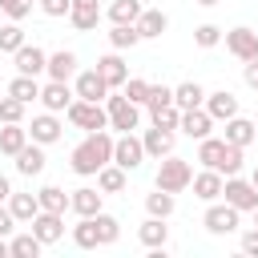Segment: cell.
<instances>
[{"label": "cell", "instance_id": "obj_40", "mask_svg": "<svg viewBox=\"0 0 258 258\" xmlns=\"http://www.w3.org/2000/svg\"><path fill=\"white\" fill-rule=\"evenodd\" d=\"M20 44H24V28H20V20L4 24V28H0V52H16Z\"/></svg>", "mask_w": 258, "mask_h": 258}, {"label": "cell", "instance_id": "obj_44", "mask_svg": "<svg viewBox=\"0 0 258 258\" xmlns=\"http://www.w3.org/2000/svg\"><path fill=\"white\" fill-rule=\"evenodd\" d=\"M149 117H153V125L173 129V133H177V125H181V109H177V105H165V109H157V113H149Z\"/></svg>", "mask_w": 258, "mask_h": 258}, {"label": "cell", "instance_id": "obj_10", "mask_svg": "<svg viewBox=\"0 0 258 258\" xmlns=\"http://www.w3.org/2000/svg\"><path fill=\"white\" fill-rule=\"evenodd\" d=\"M12 60H16V73H24V77H40L48 69V52L36 48V44H28V40L12 52Z\"/></svg>", "mask_w": 258, "mask_h": 258}, {"label": "cell", "instance_id": "obj_4", "mask_svg": "<svg viewBox=\"0 0 258 258\" xmlns=\"http://www.w3.org/2000/svg\"><path fill=\"white\" fill-rule=\"evenodd\" d=\"M64 117L77 125V129H85V133H97V129H109V109L101 105V101H73L69 109H64Z\"/></svg>", "mask_w": 258, "mask_h": 258}, {"label": "cell", "instance_id": "obj_19", "mask_svg": "<svg viewBox=\"0 0 258 258\" xmlns=\"http://www.w3.org/2000/svg\"><path fill=\"white\" fill-rule=\"evenodd\" d=\"M101 189L97 185H81V189H73L69 194V210L73 214H81V218H93V214H101Z\"/></svg>", "mask_w": 258, "mask_h": 258}, {"label": "cell", "instance_id": "obj_53", "mask_svg": "<svg viewBox=\"0 0 258 258\" xmlns=\"http://www.w3.org/2000/svg\"><path fill=\"white\" fill-rule=\"evenodd\" d=\"M73 8H97V0H73Z\"/></svg>", "mask_w": 258, "mask_h": 258}, {"label": "cell", "instance_id": "obj_49", "mask_svg": "<svg viewBox=\"0 0 258 258\" xmlns=\"http://www.w3.org/2000/svg\"><path fill=\"white\" fill-rule=\"evenodd\" d=\"M28 12H32V0H20V4H16L12 12H8V20H24Z\"/></svg>", "mask_w": 258, "mask_h": 258}, {"label": "cell", "instance_id": "obj_31", "mask_svg": "<svg viewBox=\"0 0 258 258\" xmlns=\"http://www.w3.org/2000/svg\"><path fill=\"white\" fill-rule=\"evenodd\" d=\"M141 12H145V4H141V0H113L105 16H109L113 24H137V16H141Z\"/></svg>", "mask_w": 258, "mask_h": 258}, {"label": "cell", "instance_id": "obj_12", "mask_svg": "<svg viewBox=\"0 0 258 258\" xmlns=\"http://www.w3.org/2000/svg\"><path fill=\"white\" fill-rule=\"evenodd\" d=\"M73 101H77V93L69 89V81H48V85H40V105H44L48 113H64Z\"/></svg>", "mask_w": 258, "mask_h": 258}, {"label": "cell", "instance_id": "obj_23", "mask_svg": "<svg viewBox=\"0 0 258 258\" xmlns=\"http://www.w3.org/2000/svg\"><path fill=\"white\" fill-rule=\"evenodd\" d=\"M137 238H141V246H149V250H165V242H169V226H165V218H145L141 222V230H137Z\"/></svg>", "mask_w": 258, "mask_h": 258}, {"label": "cell", "instance_id": "obj_3", "mask_svg": "<svg viewBox=\"0 0 258 258\" xmlns=\"http://www.w3.org/2000/svg\"><path fill=\"white\" fill-rule=\"evenodd\" d=\"M194 185V169H189V161L185 157H161V165H157V189H165V194H181V189H189Z\"/></svg>", "mask_w": 258, "mask_h": 258}, {"label": "cell", "instance_id": "obj_27", "mask_svg": "<svg viewBox=\"0 0 258 258\" xmlns=\"http://www.w3.org/2000/svg\"><path fill=\"white\" fill-rule=\"evenodd\" d=\"M8 210H12V218H16V222H24V226H28V222L40 214V198H36V194H12V198H8Z\"/></svg>", "mask_w": 258, "mask_h": 258}, {"label": "cell", "instance_id": "obj_48", "mask_svg": "<svg viewBox=\"0 0 258 258\" xmlns=\"http://www.w3.org/2000/svg\"><path fill=\"white\" fill-rule=\"evenodd\" d=\"M242 77H246V85H250V89H258V56H254V60H246V73H242Z\"/></svg>", "mask_w": 258, "mask_h": 258}, {"label": "cell", "instance_id": "obj_36", "mask_svg": "<svg viewBox=\"0 0 258 258\" xmlns=\"http://www.w3.org/2000/svg\"><path fill=\"white\" fill-rule=\"evenodd\" d=\"M109 44H113L117 52H125V48H133V44H141V32H137V24H113V32H109Z\"/></svg>", "mask_w": 258, "mask_h": 258}, {"label": "cell", "instance_id": "obj_57", "mask_svg": "<svg viewBox=\"0 0 258 258\" xmlns=\"http://www.w3.org/2000/svg\"><path fill=\"white\" fill-rule=\"evenodd\" d=\"M254 129H258V121H254Z\"/></svg>", "mask_w": 258, "mask_h": 258}, {"label": "cell", "instance_id": "obj_43", "mask_svg": "<svg viewBox=\"0 0 258 258\" xmlns=\"http://www.w3.org/2000/svg\"><path fill=\"white\" fill-rule=\"evenodd\" d=\"M0 121H4V125L24 121V101H16L12 93H8V97H0Z\"/></svg>", "mask_w": 258, "mask_h": 258}, {"label": "cell", "instance_id": "obj_11", "mask_svg": "<svg viewBox=\"0 0 258 258\" xmlns=\"http://www.w3.org/2000/svg\"><path fill=\"white\" fill-rule=\"evenodd\" d=\"M28 226H32V234H36V238H40L44 246H52V242H60V238H64V214L40 210V214H36V218H32Z\"/></svg>", "mask_w": 258, "mask_h": 258}, {"label": "cell", "instance_id": "obj_52", "mask_svg": "<svg viewBox=\"0 0 258 258\" xmlns=\"http://www.w3.org/2000/svg\"><path fill=\"white\" fill-rule=\"evenodd\" d=\"M0 258H12V250H8V238H0Z\"/></svg>", "mask_w": 258, "mask_h": 258}, {"label": "cell", "instance_id": "obj_9", "mask_svg": "<svg viewBox=\"0 0 258 258\" xmlns=\"http://www.w3.org/2000/svg\"><path fill=\"white\" fill-rule=\"evenodd\" d=\"M222 40H226V48H230V56H238L242 64L258 56V32H254V28H246V24H238V28H230V32L222 36Z\"/></svg>", "mask_w": 258, "mask_h": 258}, {"label": "cell", "instance_id": "obj_45", "mask_svg": "<svg viewBox=\"0 0 258 258\" xmlns=\"http://www.w3.org/2000/svg\"><path fill=\"white\" fill-rule=\"evenodd\" d=\"M69 8H73V0H40L44 16H69Z\"/></svg>", "mask_w": 258, "mask_h": 258}, {"label": "cell", "instance_id": "obj_8", "mask_svg": "<svg viewBox=\"0 0 258 258\" xmlns=\"http://www.w3.org/2000/svg\"><path fill=\"white\" fill-rule=\"evenodd\" d=\"M113 161L121 165V169H141V161H145V145H141V137L137 133H121L117 141H113Z\"/></svg>", "mask_w": 258, "mask_h": 258}, {"label": "cell", "instance_id": "obj_15", "mask_svg": "<svg viewBox=\"0 0 258 258\" xmlns=\"http://www.w3.org/2000/svg\"><path fill=\"white\" fill-rule=\"evenodd\" d=\"M141 145H145V157L161 161V157H169V153H173V129L153 125V129H145V133H141Z\"/></svg>", "mask_w": 258, "mask_h": 258}, {"label": "cell", "instance_id": "obj_25", "mask_svg": "<svg viewBox=\"0 0 258 258\" xmlns=\"http://www.w3.org/2000/svg\"><path fill=\"white\" fill-rule=\"evenodd\" d=\"M125 181H129V169H121L117 161H109V165L97 169V189H101V194H121Z\"/></svg>", "mask_w": 258, "mask_h": 258}, {"label": "cell", "instance_id": "obj_29", "mask_svg": "<svg viewBox=\"0 0 258 258\" xmlns=\"http://www.w3.org/2000/svg\"><path fill=\"white\" fill-rule=\"evenodd\" d=\"M254 137H258L254 121H246V117H230V121H226V141H230V145H242V149H246Z\"/></svg>", "mask_w": 258, "mask_h": 258}, {"label": "cell", "instance_id": "obj_32", "mask_svg": "<svg viewBox=\"0 0 258 258\" xmlns=\"http://www.w3.org/2000/svg\"><path fill=\"white\" fill-rule=\"evenodd\" d=\"M8 93H12L16 101H24V105L40 101V85H36V77H24V73H16V77L8 81Z\"/></svg>", "mask_w": 258, "mask_h": 258}, {"label": "cell", "instance_id": "obj_6", "mask_svg": "<svg viewBox=\"0 0 258 258\" xmlns=\"http://www.w3.org/2000/svg\"><path fill=\"white\" fill-rule=\"evenodd\" d=\"M242 222V210H234L230 202H206V214H202V226L210 234H234Z\"/></svg>", "mask_w": 258, "mask_h": 258}, {"label": "cell", "instance_id": "obj_55", "mask_svg": "<svg viewBox=\"0 0 258 258\" xmlns=\"http://www.w3.org/2000/svg\"><path fill=\"white\" fill-rule=\"evenodd\" d=\"M250 181H254V189H258V165H254V173H250Z\"/></svg>", "mask_w": 258, "mask_h": 258}, {"label": "cell", "instance_id": "obj_5", "mask_svg": "<svg viewBox=\"0 0 258 258\" xmlns=\"http://www.w3.org/2000/svg\"><path fill=\"white\" fill-rule=\"evenodd\" d=\"M105 109H109V129H117V133H133L141 125V105H133L125 93H109Z\"/></svg>", "mask_w": 258, "mask_h": 258}, {"label": "cell", "instance_id": "obj_28", "mask_svg": "<svg viewBox=\"0 0 258 258\" xmlns=\"http://www.w3.org/2000/svg\"><path fill=\"white\" fill-rule=\"evenodd\" d=\"M173 105H177V109H198V105H206V89H202L198 81H181V85L173 89Z\"/></svg>", "mask_w": 258, "mask_h": 258}, {"label": "cell", "instance_id": "obj_50", "mask_svg": "<svg viewBox=\"0 0 258 258\" xmlns=\"http://www.w3.org/2000/svg\"><path fill=\"white\" fill-rule=\"evenodd\" d=\"M8 198H12V181L0 173V202H8Z\"/></svg>", "mask_w": 258, "mask_h": 258}, {"label": "cell", "instance_id": "obj_33", "mask_svg": "<svg viewBox=\"0 0 258 258\" xmlns=\"http://www.w3.org/2000/svg\"><path fill=\"white\" fill-rule=\"evenodd\" d=\"M73 242H77L81 250H97V246H101V234H97V218H81V222L73 226Z\"/></svg>", "mask_w": 258, "mask_h": 258}, {"label": "cell", "instance_id": "obj_21", "mask_svg": "<svg viewBox=\"0 0 258 258\" xmlns=\"http://www.w3.org/2000/svg\"><path fill=\"white\" fill-rule=\"evenodd\" d=\"M28 141H32V137H28V125H24V121H12V125L0 129V153H4V157H16Z\"/></svg>", "mask_w": 258, "mask_h": 258}, {"label": "cell", "instance_id": "obj_54", "mask_svg": "<svg viewBox=\"0 0 258 258\" xmlns=\"http://www.w3.org/2000/svg\"><path fill=\"white\" fill-rule=\"evenodd\" d=\"M198 4H202V8H214V4H222V0H198Z\"/></svg>", "mask_w": 258, "mask_h": 258}, {"label": "cell", "instance_id": "obj_47", "mask_svg": "<svg viewBox=\"0 0 258 258\" xmlns=\"http://www.w3.org/2000/svg\"><path fill=\"white\" fill-rule=\"evenodd\" d=\"M242 254H250V258H258V226L242 234Z\"/></svg>", "mask_w": 258, "mask_h": 258}, {"label": "cell", "instance_id": "obj_20", "mask_svg": "<svg viewBox=\"0 0 258 258\" xmlns=\"http://www.w3.org/2000/svg\"><path fill=\"white\" fill-rule=\"evenodd\" d=\"M97 73L105 77V85H109V89H121V85L129 81V69H125V60H121V52H117V48H113L109 56H101V60H97Z\"/></svg>", "mask_w": 258, "mask_h": 258}, {"label": "cell", "instance_id": "obj_35", "mask_svg": "<svg viewBox=\"0 0 258 258\" xmlns=\"http://www.w3.org/2000/svg\"><path fill=\"white\" fill-rule=\"evenodd\" d=\"M145 210H149L153 218H169V214L177 210V198L165 194V189H153V194H145Z\"/></svg>", "mask_w": 258, "mask_h": 258}, {"label": "cell", "instance_id": "obj_34", "mask_svg": "<svg viewBox=\"0 0 258 258\" xmlns=\"http://www.w3.org/2000/svg\"><path fill=\"white\" fill-rule=\"evenodd\" d=\"M36 198H40V210H52V214H64L69 210V194L60 185H40Z\"/></svg>", "mask_w": 258, "mask_h": 258}, {"label": "cell", "instance_id": "obj_51", "mask_svg": "<svg viewBox=\"0 0 258 258\" xmlns=\"http://www.w3.org/2000/svg\"><path fill=\"white\" fill-rule=\"evenodd\" d=\"M16 4H20V0H0V12H4V16H8V12H12V8H16Z\"/></svg>", "mask_w": 258, "mask_h": 258}, {"label": "cell", "instance_id": "obj_39", "mask_svg": "<svg viewBox=\"0 0 258 258\" xmlns=\"http://www.w3.org/2000/svg\"><path fill=\"white\" fill-rule=\"evenodd\" d=\"M222 36H226V28H218V24H198L194 28V44L198 48H214V44H222Z\"/></svg>", "mask_w": 258, "mask_h": 258}, {"label": "cell", "instance_id": "obj_30", "mask_svg": "<svg viewBox=\"0 0 258 258\" xmlns=\"http://www.w3.org/2000/svg\"><path fill=\"white\" fill-rule=\"evenodd\" d=\"M8 250H12V258H40L44 242L28 230V234H12V238H8Z\"/></svg>", "mask_w": 258, "mask_h": 258}, {"label": "cell", "instance_id": "obj_24", "mask_svg": "<svg viewBox=\"0 0 258 258\" xmlns=\"http://www.w3.org/2000/svg\"><path fill=\"white\" fill-rule=\"evenodd\" d=\"M44 73H48V81H73V77H77V52H73V48L52 52Z\"/></svg>", "mask_w": 258, "mask_h": 258}, {"label": "cell", "instance_id": "obj_17", "mask_svg": "<svg viewBox=\"0 0 258 258\" xmlns=\"http://www.w3.org/2000/svg\"><path fill=\"white\" fill-rule=\"evenodd\" d=\"M60 133H64V125L56 121V113H40V117H32V125H28V137L32 141H40V145H52V141H60Z\"/></svg>", "mask_w": 258, "mask_h": 258}, {"label": "cell", "instance_id": "obj_18", "mask_svg": "<svg viewBox=\"0 0 258 258\" xmlns=\"http://www.w3.org/2000/svg\"><path fill=\"white\" fill-rule=\"evenodd\" d=\"M12 161H16V173L36 177V173H44V161H48V157H44V145H40V141H28Z\"/></svg>", "mask_w": 258, "mask_h": 258}, {"label": "cell", "instance_id": "obj_37", "mask_svg": "<svg viewBox=\"0 0 258 258\" xmlns=\"http://www.w3.org/2000/svg\"><path fill=\"white\" fill-rule=\"evenodd\" d=\"M69 24H73L77 32L97 28V24H101V4H97V8H69Z\"/></svg>", "mask_w": 258, "mask_h": 258}, {"label": "cell", "instance_id": "obj_56", "mask_svg": "<svg viewBox=\"0 0 258 258\" xmlns=\"http://www.w3.org/2000/svg\"><path fill=\"white\" fill-rule=\"evenodd\" d=\"M254 226H258V206H254Z\"/></svg>", "mask_w": 258, "mask_h": 258}, {"label": "cell", "instance_id": "obj_42", "mask_svg": "<svg viewBox=\"0 0 258 258\" xmlns=\"http://www.w3.org/2000/svg\"><path fill=\"white\" fill-rule=\"evenodd\" d=\"M165 105H173V89H169V85H149V101H145V109L157 113V109H165Z\"/></svg>", "mask_w": 258, "mask_h": 258}, {"label": "cell", "instance_id": "obj_7", "mask_svg": "<svg viewBox=\"0 0 258 258\" xmlns=\"http://www.w3.org/2000/svg\"><path fill=\"white\" fill-rule=\"evenodd\" d=\"M222 198L234 206V210H242V214H254V206H258V189H254V181H246V177H226V185H222Z\"/></svg>", "mask_w": 258, "mask_h": 258}, {"label": "cell", "instance_id": "obj_14", "mask_svg": "<svg viewBox=\"0 0 258 258\" xmlns=\"http://www.w3.org/2000/svg\"><path fill=\"white\" fill-rule=\"evenodd\" d=\"M73 93H77L81 101H105L113 89L105 85V77H101L97 69H89V73H77V85H73Z\"/></svg>", "mask_w": 258, "mask_h": 258}, {"label": "cell", "instance_id": "obj_1", "mask_svg": "<svg viewBox=\"0 0 258 258\" xmlns=\"http://www.w3.org/2000/svg\"><path fill=\"white\" fill-rule=\"evenodd\" d=\"M113 141H117V137H113L109 129L89 133V137L69 153V169H73L77 177H97V169L113 161Z\"/></svg>", "mask_w": 258, "mask_h": 258}, {"label": "cell", "instance_id": "obj_16", "mask_svg": "<svg viewBox=\"0 0 258 258\" xmlns=\"http://www.w3.org/2000/svg\"><path fill=\"white\" fill-rule=\"evenodd\" d=\"M206 113L214 121H230V117H238V97L230 89H214V93H206Z\"/></svg>", "mask_w": 258, "mask_h": 258}, {"label": "cell", "instance_id": "obj_26", "mask_svg": "<svg viewBox=\"0 0 258 258\" xmlns=\"http://www.w3.org/2000/svg\"><path fill=\"white\" fill-rule=\"evenodd\" d=\"M169 28V16L161 12V8H145L141 16H137V32H141V40H153V36H161Z\"/></svg>", "mask_w": 258, "mask_h": 258}, {"label": "cell", "instance_id": "obj_13", "mask_svg": "<svg viewBox=\"0 0 258 258\" xmlns=\"http://www.w3.org/2000/svg\"><path fill=\"white\" fill-rule=\"evenodd\" d=\"M210 129H214V117L206 113V105H198V109H181V125H177V133L202 141V137H210Z\"/></svg>", "mask_w": 258, "mask_h": 258}, {"label": "cell", "instance_id": "obj_46", "mask_svg": "<svg viewBox=\"0 0 258 258\" xmlns=\"http://www.w3.org/2000/svg\"><path fill=\"white\" fill-rule=\"evenodd\" d=\"M12 230H16V218H12V210L0 202V238H12Z\"/></svg>", "mask_w": 258, "mask_h": 258}, {"label": "cell", "instance_id": "obj_2", "mask_svg": "<svg viewBox=\"0 0 258 258\" xmlns=\"http://www.w3.org/2000/svg\"><path fill=\"white\" fill-rule=\"evenodd\" d=\"M198 161L206 169H218L222 177H234L246 161V149L242 145H230L226 137H202L198 141Z\"/></svg>", "mask_w": 258, "mask_h": 258}, {"label": "cell", "instance_id": "obj_38", "mask_svg": "<svg viewBox=\"0 0 258 258\" xmlns=\"http://www.w3.org/2000/svg\"><path fill=\"white\" fill-rule=\"evenodd\" d=\"M93 218H97V234H101V246H113V242L121 238V222H117L113 214H105V210H101V214H93Z\"/></svg>", "mask_w": 258, "mask_h": 258}, {"label": "cell", "instance_id": "obj_22", "mask_svg": "<svg viewBox=\"0 0 258 258\" xmlns=\"http://www.w3.org/2000/svg\"><path fill=\"white\" fill-rule=\"evenodd\" d=\"M222 185H226V177H222L218 169L194 173V198H202V202H218V198H222Z\"/></svg>", "mask_w": 258, "mask_h": 258}, {"label": "cell", "instance_id": "obj_41", "mask_svg": "<svg viewBox=\"0 0 258 258\" xmlns=\"http://www.w3.org/2000/svg\"><path fill=\"white\" fill-rule=\"evenodd\" d=\"M121 93H125L133 105H145V101H149V81H141V77H129V81L121 85Z\"/></svg>", "mask_w": 258, "mask_h": 258}]
</instances>
